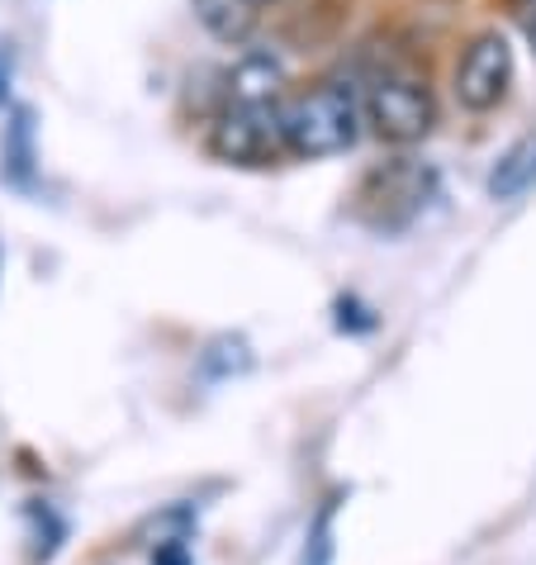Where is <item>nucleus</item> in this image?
Returning <instances> with one entry per match:
<instances>
[{
    "instance_id": "obj_1",
    "label": "nucleus",
    "mask_w": 536,
    "mask_h": 565,
    "mask_svg": "<svg viewBox=\"0 0 536 565\" xmlns=\"http://www.w3.org/2000/svg\"><path fill=\"white\" fill-rule=\"evenodd\" d=\"M280 134H286V152L294 157H337L356 143L361 134V109L352 86L319 82L280 100Z\"/></svg>"
},
{
    "instance_id": "obj_2",
    "label": "nucleus",
    "mask_w": 536,
    "mask_h": 565,
    "mask_svg": "<svg viewBox=\"0 0 536 565\" xmlns=\"http://www.w3.org/2000/svg\"><path fill=\"white\" fill-rule=\"evenodd\" d=\"M366 119L371 129L385 138V143H418V138L432 134L437 124V100H432V86L418 82V76H380L366 96Z\"/></svg>"
},
{
    "instance_id": "obj_3",
    "label": "nucleus",
    "mask_w": 536,
    "mask_h": 565,
    "mask_svg": "<svg viewBox=\"0 0 536 565\" xmlns=\"http://www.w3.org/2000/svg\"><path fill=\"white\" fill-rule=\"evenodd\" d=\"M286 148L280 134V109H247V105H228L218 109L210 124V152L218 162H238V167H261Z\"/></svg>"
},
{
    "instance_id": "obj_4",
    "label": "nucleus",
    "mask_w": 536,
    "mask_h": 565,
    "mask_svg": "<svg viewBox=\"0 0 536 565\" xmlns=\"http://www.w3.org/2000/svg\"><path fill=\"white\" fill-rule=\"evenodd\" d=\"M513 82V49L503 34H480L470 39V49L455 62V100L470 115H489L499 109V100L508 96Z\"/></svg>"
},
{
    "instance_id": "obj_5",
    "label": "nucleus",
    "mask_w": 536,
    "mask_h": 565,
    "mask_svg": "<svg viewBox=\"0 0 536 565\" xmlns=\"http://www.w3.org/2000/svg\"><path fill=\"white\" fill-rule=\"evenodd\" d=\"M228 105H247V109H280L286 100V67L271 53H243L224 76Z\"/></svg>"
},
{
    "instance_id": "obj_6",
    "label": "nucleus",
    "mask_w": 536,
    "mask_h": 565,
    "mask_svg": "<svg viewBox=\"0 0 536 565\" xmlns=\"http://www.w3.org/2000/svg\"><path fill=\"white\" fill-rule=\"evenodd\" d=\"M532 181H536V134L517 138V143L494 162V171H489V195L494 200H517Z\"/></svg>"
},
{
    "instance_id": "obj_7",
    "label": "nucleus",
    "mask_w": 536,
    "mask_h": 565,
    "mask_svg": "<svg viewBox=\"0 0 536 565\" xmlns=\"http://www.w3.org/2000/svg\"><path fill=\"white\" fill-rule=\"evenodd\" d=\"M195 20L218 43H243L257 29V6L251 0H195Z\"/></svg>"
},
{
    "instance_id": "obj_8",
    "label": "nucleus",
    "mask_w": 536,
    "mask_h": 565,
    "mask_svg": "<svg viewBox=\"0 0 536 565\" xmlns=\"http://www.w3.org/2000/svg\"><path fill=\"white\" fill-rule=\"evenodd\" d=\"M0 152H6V177L14 185L34 181V115L29 109H14V119L6 124V138H0Z\"/></svg>"
},
{
    "instance_id": "obj_9",
    "label": "nucleus",
    "mask_w": 536,
    "mask_h": 565,
    "mask_svg": "<svg viewBox=\"0 0 536 565\" xmlns=\"http://www.w3.org/2000/svg\"><path fill=\"white\" fill-rule=\"evenodd\" d=\"M191 532H195V513L185 504H176V509H162L143 527V542L152 546V552L157 546H191Z\"/></svg>"
},
{
    "instance_id": "obj_10",
    "label": "nucleus",
    "mask_w": 536,
    "mask_h": 565,
    "mask_svg": "<svg viewBox=\"0 0 536 565\" xmlns=\"http://www.w3.org/2000/svg\"><path fill=\"white\" fill-rule=\"evenodd\" d=\"M333 518H337V504H323L319 518L309 523V537H304V556L299 565H333Z\"/></svg>"
},
{
    "instance_id": "obj_11",
    "label": "nucleus",
    "mask_w": 536,
    "mask_h": 565,
    "mask_svg": "<svg viewBox=\"0 0 536 565\" xmlns=\"http://www.w3.org/2000/svg\"><path fill=\"white\" fill-rule=\"evenodd\" d=\"M247 366H251V352L243 338H218V342H210V352H204V371L210 375H233Z\"/></svg>"
},
{
    "instance_id": "obj_12",
    "label": "nucleus",
    "mask_w": 536,
    "mask_h": 565,
    "mask_svg": "<svg viewBox=\"0 0 536 565\" xmlns=\"http://www.w3.org/2000/svg\"><path fill=\"white\" fill-rule=\"evenodd\" d=\"M152 565H191V546H157Z\"/></svg>"
},
{
    "instance_id": "obj_13",
    "label": "nucleus",
    "mask_w": 536,
    "mask_h": 565,
    "mask_svg": "<svg viewBox=\"0 0 536 565\" xmlns=\"http://www.w3.org/2000/svg\"><path fill=\"white\" fill-rule=\"evenodd\" d=\"M10 96V49H0V100Z\"/></svg>"
},
{
    "instance_id": "obj_14",
    "label": "nucleus",
    "mask_w": 536,
    "mask_h": 565,
    "mask_svg": "<svg viewBox=\"0 0 536 565\" xmlns=\"http://www.w3.org/2000/svg\"><path fill=\"white\" fill-rule=\"evenodd\" d=\"M251 6H257V10H261V6H276V0H251Z\"/></svg>"
},
{
    "instance_id": "obj_15",
    "label": "nucleus",
    "mask_w": 536,
    "mask_h": 565,
    "mask_svg": "<svg viewBox=\"0 0 536 565\" xmlns=\"http://www.w3.org/2000/svg\"><path fill=\"white\" fill-rule=\"evenodd\" d=\"M532 43H536V20H532Z\"/></svg>"
}]
</instances>
